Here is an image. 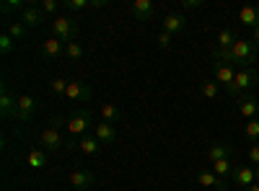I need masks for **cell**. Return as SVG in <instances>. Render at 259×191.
I'll list each match as a JSON object with an SVG mask.
<instances>
[{
  "label": "cell",
  "instance_id": "33",
  "mask_svg": "<svg viewBox=\"0 0 259 191\" xmlns=\"http://www.w3.org/2000/svg\"><path fill=\"white\" fill-rule=\"evenodd\" d=\"M65 8L68 11H85V8H91V0H68Z\"/></svg>",
  "mask_w": 259,
  "mask_h": 191
},
{
  "label": "cell",
  "instance_id": "22",
  "mask_svg": "<svg viewBox=\"0 0 259 191\" xmlns=\"http://www.w3.org/2000/svg\"><path fill=\"white\" fill-rule=\"evenodd\" d=\"M26 163L34 168V171H41V168L47 165V150H29V155H26Z\"/></svg>",
  "mask_w": 259,
  "mask_h": 191
},
{
  "label": "cell",
  "instance_id": "8",
  "mask_svg": "<svg viewBox=\"0 0 259 191\" xmlns=\"http://www.w3.org/2000/svg\"><path fill=\"white\" fill-rule=\"evenodd\" d=\"M96 183V173L91 171V168H78V171L70 173V186L78 188V191H85V188H91Z\"/></svg>",
  "mask_w": 259,
  "mask_h": 191
},
{
  "label": "cell",
  "instance_id": "30",
  "mask_svg": "<svg viewBox=\"0 0 259 191\" xmlns=\"http://www.w3.org/2000/svg\"><path fill=\"white\" fill-rule=\"evenodd\" d=\"M65 57H68V59H80L83 57L80 41H70V44H65Z\"/></svg>",
  "mask_w": 259,
  "mask_h": 191
},
{
  "label": "cell",
  "instance_id": "19",
  "mask_svg": "<svg viewBox=\"0 0 259 191\" xmlns=\"http://www.w3.org/2000/svg\"><path fill=\"white\" fill-rule=\"evenodd\" d=\"M197 181H200L202 186H210V188H215V191H226V188H228L226 178L215 176L212 171H200V173H197Z\"/></svg>",
  "mask_w": 259,
  "mask_h": 191
},
{
  "label": "cell",
  "instance_id": "31",
  "mask_svg": "<svg viewBox=\"0 0 259 191\" xmlns=\"http://www.w3.org/2000/svg\"><path fill=\"white\" fill-rule=\"evenodd\" d=\"M13 44H16V41L8 36V31H3V34H0V52H3V54H11Z\"/></svg>",
  "mask_w": 259,
  "mask_h": 191
},
{
  "label": "cell",
  "instance_id": "39",
  "mask_svg": "<svg viewBox=\"0 0 259 191\" xmlns=\"http://www.w3.org/2000/svg\"><path fill=\"white\" fill-rule=\"evenodd\" d=\"M106 0H91V8H104Z\"/></svg>",
  "mask_w": 259,
  "mask_h": 191
},
{
  "label": "cell",
  "instance_id": "17",
  "mask_svg": "<svg viewBox=\"0 0 259 191\" xmlns=\"http://www.w3.org/2000/svg\"><path fill=\"white\" fill-rule=\"evenodd\" d=\"M184 26H187V21H184L182 13H168V16L161 21V29H163L166 34H179V31H184Z\"/></svg>",
  "mask_w": 259,
  "mask_h": 191
},
{
  "label": "cell",
  "instance_id": "42",
  "mask_svg": "<svg viewBox=\"0 0 259 191\" xmlns=\"http://www.w3.org/2000/svg\"><path fill=\"white\" fill-rule=\"evenodd\" d=\"M254 119H259V111H256V116H254Z\"/></svg>",
  "mask_w": 259,
  "mask_h": 191
},
{
  "label": "cell",
  "instance_id": "21",
  "mask_svg": "<svg viewBox=\"0 0 259 191\" xmlns=\"http://www.w3.org/2000/svg\"><path fill=\"white\" fill-rule=\"evenodd\" d=\"M239 18H241V24H244V26H249V29L254 31V29L259 26V8H251V6H246V8H241Z\"/></svg>",
  "mask_w": 259,
  "mask_h": 191
},
{
  "label": "cell",
  "instance_id": "34",
  "mask_svg": "<svg viewBox=\"0 0 259 191\" xmlns=\"http://www.w3.org/2000/svg\"><path fill=\"white\" fill-rule=\"evenodd\" d=\"M197 8H202L200 0H184L182 3V11H197Z\"/></svg>",
  "mask_w": 259,
  "mask_h": 191
},
{
  "label": "cell",
  "instance_id": "43",
  "mask_svg": "<svg viewBox=\"0 0 259 191\" xmlns=\"http://www.w3.org/2000/svg\"><path fill=\"white\" fill-rule=\"evenodd\" d=\"M3 191H8V188H3Z\"/></svg>",
  "mask_w": 259,
  "mask_h": 191
},
{
  "label": "cell",
  "instance_id": "40",
  "mask_svg": "<svg viewBox=\"0 0 259 191\" xmlns=\"http://www.w3.org/2000/svg\"><path fill=\"white\" fill-rule=\"evenodd\" d=\"M244 191H259V183H251V186H246Z\"/></svg>",
  "mask_w": 259,
  "mask_h": 191
},
{
  "label": "cell",
  "instance_id": "1",
  "mask_svg": "<svg viewBox=\"0 0 259 191\" xmlns=\"http://www.w3.org/2000/svg\"><path fill=\"white\" fill-rule=\"evenodd\" d=\"M212 57L218 62H226V65H241V68H251L254 62L259 59V49L254 47V41H246V39H236V44L231 49H215Z\"/></svg>",
  "mask_w": 259,
  "mask_h": 191
},
{
  "label": "cell",
  "instance_id": "4",
  "mask_svg": "<svg viewBox=\"0 0 259 191\" xmlns=\"http://www.w3.org/2000/svg\"><path fill=\"white\" fill-rule=\"evenodd\" d=\"M52 31L60 41H65V44H70V41L78 39V21L75 18H68V16H60L52 21Z\"/></svg>",
  "mask_w": 259,
  "mask_h": 191
},
{
  "label": "cell",
  "instance_id": "10",
  "mask_svg": "<svg viewBox=\"0 0 259 191\" xmlns=\"http://www.w3.org/2000/svg\"><path fill=\"white\" fill-rule=\"evenodd\" d=\"M34 114H36L34 98H31V96H21V98H18V116H16V121L31 124V121H34Z\"/></svg>",
  "mask_w": 259,
  "mask_h": 191
},
{
  "label": "cell",
  "instance_id": "26",
  "mask_svg": "<svg viewBox=\"0 0 259 191\" xmlns=\"http://www.w3.org/2000/svg\"><path fill=\"white\" fill-rule=\"evenodd\" d=\"M212 173H215V176H221V178H228V176L233 173L231 160H215V163H212Z\"/></svg>",
  "mask_w": 259,
  "mask_h": 191
},
{
  "label": "cell",
  "instance_id": "25",
  "mask_svg": "<svg viewBox=\"0 0 259 191\" xmlns=\"http://www.w3.org/2000/svg\"><path fill=\"white\" fill-rule=\"evenodd\" d=\"M200 91H202V96H205V98H210V101H215V98L221 96V86H218V80H202Z\"/></svg>",
  "mask_w": 259,
  "mask_h": 191
},
{
  "label": "cell",
  "instance_id": "35",
  "mask_svg": "<svg viewBox=\"0 0 259 191\" xmlns=\"http://www.w3.org/2000/svg\"><path fill=\"white\" fill-rule=\"evenodd\" d=\"M158 47H163V49H168V47H171V34H166V31H161V34H158Z\"/></svg>",
  "mask_w": 259,
  "mask_h": 191
},
{
  "label": "cell",
  "instance_id": "11",
  "mask_svg": "<svg viewBox=\"0 0 259 191\" xmlns=\"http://www.w3.org/2000/svg\"><path fill=\"white\" fill-rule=\"evenodd\" d=\"M130 13L138 21H150L156 13V6H153V0H133V3H130Z\"/></svg>",
  "mask_w": 259,
  "mask_h": 191
},
{
  "label": "cell",
  "instance_id": "12",
  "mask_svg": "<svg viewBox=\"0 0 259 191\" xmlns=\"http://www.w3.org/2000/svg\"><path fill=\"white\" fill-rule=\"evenodd\" d=\"M233 78H236V70H233V65H226V62H215V80H218V86L223 83L226 93L233 88Z\"/></svg>",
  "mask_w": 259,
  "mask_h": 191
},
{
  "label": "cell",
  "instance_id": "23",
  "mask_svg": "<svg viewBox=\"0 0 259 191\" xmlns=\"http://www.w3.org/2000/svg\"><path fill=\"white\" fill-rule=\"evenodd\" d=\"M101 121H106V124H117L119 121V109L114 103H104L101 106Z\"/></svg>",
  "mask_w": 259,
  "mask_h": 191
},
{
  "label": "cell",
  "instance_id": "36",
  "mask_svg": "<svg viewBox=\"0 0 259 191\" xmlns=\"http://www.w3.org/2000/svg\"><path fill=\"white\" fill-rule=\"evenodd\" d=\"M249 160H251L254 165H259V142H254V145H251V150H249Z\"/></svg>",
  "mask_w": 259,
  "mask_h": 191
},
{
  "label": "cell",
  "instance_id": "18",
  "mask_svg": "<svg viewBox=\"0 0 259 191\" xmlns=\"http://www.w3.org/2000/svg\"><path fill=\"white\" fill-rule=\"evenodd\" d=\"M256 111H259V103H256V96L254 93H246V96H241V101H239V114L249 121V119H254L256 116Z\"/></svg>",
  "mask_w": 259,
  "mask_h": 191
},
{
  "label": "cell",
  "instance_id": "13",
  "mask_svg": "<svg viewBox=\"0 0 259 191\" xmlns=\"http://www.w3.org/2000/svg\"><path fill=\"white\" fill-rule=\"evenodd\" d=\"M231 178H233V183L236 186H251V183H256V176H254V168H249V165H236L233 168V173H231Z\"/></svg>",
  "mask_w": 259,
  "mask_h": 191
},
{
  "label": "cell",
  "instance_id": "7",
  "mask_svg": "<svg viewBox=\"0 0 259 191\" xmlns=\"http://www.w3.org/2000/svg\"><path fill=\"white\" fill-rule=\"evenodd\" d=\"M18 21L26 29H39L41 24H45V11H41V6H26L24 11H21V18Z\"/></svg>",
  "mask_w": 259,
  "mask_h": 191
},
{
  "label": "cell",
  "instance_id": "9",
  "mask_svg": "<svg viewBox=\"0 0 259 191\" xmlns=\"http://www.w3.org/2000/svg\"><path fill=\"white\" fill-rule=\"evenodd\" d=\"M0 114H3V119H16L18 116V98L11 96L6 83H3V91H0Z\"/></svg>",
  "mask_w": 259,
  "mask_h": 191
},
{
  "label": "cell",
  "instance_id": "27",
  "mask_svg": "<svg viewBox=\"0 0 259 191\" xmlns=\"http://www.w3.org/2000/svg\"><path fill=\"white\" fill-rule=\"evenodd\" d=\"M6 31H8V36H11L13 41H18V39H24V36H26V31H29V29H26L24 24H21V21H13V24H8V29H6Z\"/></svg>",
  "mask_w": 259,
  "mask_h": 191
},
{
  "label": "cell",
  "instance_id": "3",
  "mask_svg": "<svg viewBox=\"0 0 259 191\" xmlns=\"http://www.w3.org/2000/svg\"><path fill=\"white\" fill-rule=\"evenodd\" d=\"M256 83H259V70H254V68H241V70H236L233 88L228 91V96H231V98L241 96L244 91H251Z\"/></svg>",
  "mask_w": 259,
  "mask_h": 191
},
{
  "label": "cell",
  "instance_id": "16",
  "mask_svg": "<svg viewBox=\"0 0 259 191\" xmlns=\"http://www.w3.org/2000/svg\"><path fill=\"white\" fill-rule=\"evenodd\" d=\"M231 155H233V145H228V142H215V145L207 147V160H210V163H215V160H228Z\"/></svg>",
  "mask_w": 259,
  "mask_h": 191
},
{
  "label": "cell",
  "instance_id": "2",
  "mask_svg": "<svg viewBox=\"0 0 259 191\" xmlns=\"http://www.w3.org/2000/svg\"><path fill=\"white\" fill-rule=\"evenodd\" d=\"M65 126H68V132H70V137H85V135H89V132H94V114L89 111V109H80V111H75L70 119H68V124H65Z\"/></svg>",
  "mask_w": 259,
  "mask_h": 191
},
{
  "label": "cell",
  "instance_id": "15",
  "mask_svg": "<svg viewBox=\"0 0 259 191\" xmlns=\"http://www.w3.org/2000/svg\"><path fill=\"white\" fill-rule=\"evenodd\" d=\"M94 137H96L101 145H114V142H117V130H114V124H106V121L96 124V126H94Z\"/></svg>",
  "mask_w": 259,
  "mask_h": 191
},
{
  "label": "cell",
  "instance_id": "6",
  "mask_svg": "<svg viewBox=\"0 0 259 191\" xmlns=\"http://www.w3.org/2000/svg\"><path fill=\"white\" fill-rule=\"evenodd\" d=\"M94 93H91V86L89 83H83V80H70L68 83V91H65V98L68 101H78V103H83V101H89Z\"/></svg>",
  "mask_w": 259,
  "mask_h": 191
},
{
  "label": "cell",
  "instance_id": "14",
  "mask_svg": "<svg viewBox=\"0 0 259 191\" xmlns=\"http://www.w3.org/2000/svg\"><path fill=\"white\" fill-rule=\"evenodd\" d=\"M62 54H65V41H60L57 36L45 39V44H41V57L45 59H57Z\"/></svg>",
  "mask_w": 259,
  "mask_h": 191
},
{
  "label": "cell",
  "instance_id": "24",
  "mask_svg": "<svg viewBox=\"0 0 259 191\" xmlns=\"http://www.w3.org/2000/svg\"><path fill=\"white\" fill-rule=\"evenodd\" d=\"M236 39H239V34H236L233 29H223V31L218 34V47H221V49H231V47L236 44Z\"/></svg>",
  "mask_w": 259,
  "mask_h": 191
},
{
  "label": "cell",
  "instance_id": "38",
  "mask_svg": "<svg viewBox=\"0 0 259 191\" xmlns=\"http://www.w3.org/2000/svg\"><path fill=\"white\" fill-rule=\"evenodd\" d=\"M251 41H254V47L259 49V26H256V29L251 31Z\"/></svg>",
  "mask_w": 259,
  "mask_h": 191
},
{
  "label": "cell",
  "instance_id": "5",
  "mask_svg": "<svg viewBox=\"0 0 259 191\" xmlns=\"http://www.w3.org/2000/svg\"><path fill=\"white\" fill-rule=\"evenodd\" d=\"M39 145H41V150H47V153H57L60 147H65V140H62V135H60L57 126H52V124H50L47 130L41 132Z\"/></svg>",
  "mask_w": 259,
  "mask_h": 191
},
{
  "label": "cell",
  "instance_id": "20",
  "mask_svg": "<svg viewBox=\"0 0 259 191\" xmlns=\"http://www.w3.org/2000/svg\"><path fill=\"white\" fill-rule=\"evenodd\" d=\"M78 150L85 153V155H99L101 142H99L94 135H85V137H80V142H78Z\"/></svg>",
  "mask_w": 259,
  "mask_h": 191
},
{
  "label": "cell",
  "instance_id": "37",
  "mask_svg": "<svg viewBox=\"0 0 259 191\" xmlns=\"http://www.w3.org/2000/svg\"><path fill=\"white\" fill-rule=\"evenodd\" d=\"M41 11H45V13H55L57 3H55V0H45V3H41Z\"/></svg>",
  "mask_w": 259,
  "mask_h": 191
},
{
  "label": "cell",
  "instance_id": "41",
  "mask_svg": "<svg viewBox=\"0 0 259 191\" xmlns=\"http://www.w3.org/2000/svg\"><path fill=\"white\" fill-rule=\"evenodd\" d=\"M254 176H256V183H259V165L254 168Z\"/></svg>",
  "mask_w": 259,
  "mask_h": 191
},
{
  "label": "cell",
  "instance_id": "28",
  "mask_svg": "<svg viewBox=\"0 0 259 191\" xmlns=\"http://www.w3.org/2000/svg\"><path fill=\"white\" fill-rule=\"evenodd\" d=\"M29 3H24V0H6V3H0V11H3V16H11L13 11H24Z\"/></svg>",
  "mask_w": 259,
  "mask_h": 191
},
{
  "label": "cell",
  "instance_id": "32",
  "mask_svg": "<svg viewBox=\"0 0 259 191\" xmlns=\"http://www.w3.org/2000/svg\"><path fill=\"white\" fill-rule=\"evenodd\" d=\"M68 83H70V80L55 78V80L50 83V91H52V93H62V96H65V91H68Z\"/></svg>",
  "mask_w": 259,
  "mask_h": 191
},
{
  "label": "cell",
  "instance_id": "29",
  "mask_svg": "<svg viewBox=\"0 0 259 191\" xmlns=\"http://www.w3.org/2000/svg\"><path fill=\"white\" fill-rule=\"evenodd\" d=\"M244 135L251 140V142H259V119H249L244 124Z\"/></svg>",
  "mask_w": 259,
  "mask_h": 191
}]
</instances>
